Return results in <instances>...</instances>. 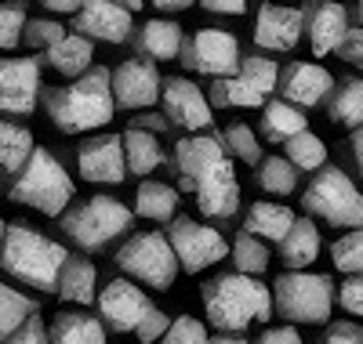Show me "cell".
I'll return each mask as SVG.
<instances>
[{
	"instance_id": "23",
	"label": "cell",
	"mask_w": 363,
	"mask_h": 344,
	"mask_svg": "<svg viewBox=\"0 0 363 344\" xmlns=\"http://www.w3.org/2000/svg\"><path fill=\"white\" fill-rule=\"evenodd\" d=\"M135 51L149 62H178V47H182V29L174 18H149L142 25H135Z\"/></svg>"
},
{
	"instance_id": "44",
	"label": "cell",
	"mask_w": 363,
	"mask_h": 344,
	"mask_svg": "<svg viewBox=\"0 0 363 344\" xmlns=\"http://www.w3.org/2000/svg\"><path fill=\"white\" fill-rule=\"evenodd\" d=\"M338 304L349 316H363V272H349L345 283L338 287Z\"/></svg>"
},
{
	"instance_id": "37",
	"label": "cell",
	"mask_w": 363,
	"mask_h": 344,
	"mask_svg": "<svg viewBox=\"0 0 363 344\" xmlns=\"http://www.w3.org/2000/svg\"><path fill=\"white\" fill-rule=\"evenodd\" d=\"M29 311H37V301L18 294L15 287L0 283V340H11V333L22 326V319Z\"/></svg>"
},
{
	"instance_id": "34",
	"label": "cell",
	"mask_w": 363,
	"mask_h": 344,
	"mask_svg": "<svg viewBox=\"0 0 363 344\" xmlns=\"http://www.w3.org/2000/svg\"><path fill=\"white\" fill-rule=\"evenodd\" d=\"M229 258H233L236 272H247V275H265V272H269V261H272L265 239H258V236H251V232H240V236L233 239Z\"/></svg>"
},
{
	"instance_id": "46",
	"label": "cell",
	"mask_w": 363,
	"mask_h": 344,
	"mask_svg": "<svg viewBox=\"0 0 363 344\" xmlns=\"http://www.w3.org/2000/svg\"><path fill=\"white\" fill-rule=\"evenodd\" d=\"M335 55H338L342 62H349V66L363 69V25H349V29H345V37H342V44L335 47Z\"/></svg>"
},
{
	"instance_id": "31",
	"label": "cell",
	"mask_w": 363,
	"mask_h": 344,
	"mask_svg": "<svg viewBox=\"0 0 363 344\" xmlns=\"http://www.w3.org/2000/svg\"><path fill=\"white\" fill-rule=\"evenodd\" d=\"M327 120L338 127H356L363 123V80L359 76H345L335 80L327 95Z\"/></svg>"
},
{
	"instance_id": "26",
	"label": "cell",
	"mask_w": 363,
	"mask_h": 344,
	"mask_svg": "<svg viewBox=\"0 0 363 344\" xmlns=\"http://www.w3.org/2000/svg\"><path fill=\"white\" fill-rule=\"evenodd\" d=\"M106 326L99 316L91 311H58L48 326V340H58V344H102L106 340Z\"/></svg>"
},
{
	"instance_id": "52",
	"label": "cell",
	"mask_w": 363,
	"mask_h": 344,
	"mask_svg": "<svg viewBox=\"0 0 363 344\" xmlns=\"http://www.w3.org/2000/svg\"><path fill=\"white\" fill-rule=\"evenodd\" d=\"M149 8H157V11H164V15H178V11H189L196 0H145Z\"/></svg>"
},
{
	"instance_id": "53",
	"label": "cell",
	"mask_w": 363,
	"mask_h": 344,
	"mask_svg": "<svg viewBox=\"0 0 363 344\" xmlns=\"http://www.w3.org/2000/svg\"><path fill=\"white\" fill-rule=\"evenodd\" d=\"M40 4H44L48 11H55V15H73L84 0H40Z\"/></svg>"
},
{
	"instance_id": "27",
	"label": "cell",
	"mask_w": 363,
	"mask_h": 344,
	"mask_svg": "<svg viewBox=\"0 0 363 344\" xmlns=\"http://www.w3.org/2000/svg\"><path fill=\"white\" fill-rule=\"evenodd\" d=\"M280 246V261L287 268H309L320 258V229L309 217H294V225L287 229V236L277 243Z\"/></svg>"
},
{
	"instance_id": "21",
	"label": "cell",
	"mask_w": 363,
	"mask_h": 344,
	"mask_svg": "<svg viewBox=\"0 0 363 344\" xmlns=\"http://www.w3.org/2000/svg\"><path fill=\"white\" fill-rule=\"evenodd\" d=\"M277 87H280V98H287L301 109H316V105L327 102L330 87H335V76L323 66H316V62H291L280 73Z\"/></svg>"
},
{
	"instance_id": "15",
	"label": "cell",
	"mask_w": 363,
	"mask_h": 344,
	"mask_svg": "<svg viewBox=\"0 0 363 344\" xmlns=\"http://www.w3.org/2000/svg\"><path fill=\"white\" fill-rule=\"evenodd\" d=\"M40 105V58H0V113L29 116Z\"/></svg>"
},
{
	"instance_id": "18",
	"label": "cell",
	"mask_w": 363,
	"mask_h": 344,
	"mask_svg": "<svg viewBox=\"0 0 363 344\" xmlns=\"http://www.w3.org/2000/svg\"><path fill=\"white\" fill-rule=\"evenodd\" d=\"M349 29V11L342 0H306L301 4V33L309 37V47L316 58L335 55Z\"/></svg>"
},
{
	"instance_id": "42",
	"label": "cell",
	"mask_w": 363,
	"mask_h": 344,
	"mask_svg": "<svg viewBox=\"0 0 363 344\" xmlns=\"http://www.w3.org/2000/svg\"><path fill=\"white\" fill-rule=\"evenodd\" d=\"M160 340H167V344H203V340H211V333L196 316H178V319H171V326L164 330Z\"/></svg>"
},
{
	"instance_id": "35",
	"label": "cell",
	"mask_w": 363,
	"mask_h": 344,
	"mask_svg": "<svg viewBox=\"0 0 363 344\" xmlns=\"http://www.w3.org/2000/svg\"><path fill=\"white\" fill-rule=\"evenodd\" d=\"M236 76L244 80L251 91H258L262 98H269L272 91H277V80H280V69H277V62H272L269 55H247V58H240V66H236Z\"/></svg>"
},
{
	"instance_id": "5",
	"label": "cell",
	"mask_w": 363,
	"mask_h": 344,
	"mask_svg": "<svg viewBox=\"0 0 363 344\" xmlns=\"http://www.w3.org/2000/svg\"><path fill=\"white\" fill-rule=\"evenodd\" d=\"M58 229L84 254H99V250L113 246L120 236L135 229V210L120 203L116 196H87V200L73 196V207L58 214Z\"/></svg>"
},
{
	"instance_id": "12",
	"label": "cell",
	"mask_w": 363,
	"mask_h": 344,
	"mask_svg": "<svg viewBox=\"0 0 363 344\" xmlns=\"http://www.w3.org/2000/svg\"><path fill=\"white\" fill-rule=\"evenodd\" d=\"M153 304L149 301V294L142 290V283H135L131 275H120V279H109V283H102V290L95 294V308H99V319L109 333H131L145 308Z\"/></svg>"
},
{
	"instance_id": "57",
	"label": "cell",
	"mask_w": 363,
	"mask_h": 344,
	"mask_svg": "<svg viewBox=\"0 0 363 344\" xmlns=\"http://www.w3.org/2000/svg\"><path fill=\"white\" fill-rule=\"evenodd\" d=\"M0 193H4V171H0Z\"/></svg>"
},
{
	"instance_id": "47",
	"label": "cell",
	"mask_w": 363,
	"mask_h": 344,
	"mask_svg": "<svg viewBox=\"0 0 363 344\" xmlns=\"http://www.w3.org/2000/svg\"><path fill=\"white\" fill-rule=\"evenodd\" d=\"M11 340H15V344H44V340H48V326H44V319H40V308L29 311V316L22 319V326L11 333Z\"/></svg>"
},
{
	"instance_id": "24",
	"label": "cell",
	"mask_w": 363,
	"mask_h": 344,
	"mask_svg": "<svg viewBox=\"0 0 363 344\" xmlns=\"http://www.w3.org/2000/svg\"><path fill=\"white\" fill-rule=\"evenodd\" d=\"M40 66H51L55 73L62 76H80L95 66V40H87L84 33H66L62 40H55L48 51H44V62Z\"/></svg>"
},
{
	"instance_id": "51",
	"label": "cell",
	"mask_w": 363,
	"mask_h": 344,
	"mask_svg": "<svg viewBox=\"0 0 363 344\" xmlns=\"http://www.w3.org/2000/svg\"><path fill=\"white\" fill-rule=\"evenodd\" d=\"M349 152H352V164H356V171L363 178V123H356L352 134H349Z\"/></svg>"
},
{
	"instance_id": "6",
	"label": "cell",
	"mask_w": 363,
	"mask_h": 344,
	"mask_svg": "<svg viewBox=\"0 0 363 344\" xmlns=\"http://www.w3.org/2000/svg\"><path fill=\"white\" fill-rule=\"evenodd\" d=\"M272 290V308L294 326H320L335 311V279L327 272H306L287 268L277 275Z\"/></svg>"
},
{
	"instance_id": "7",
	"label": "cell",
	"mask_w": 363,
	"mask_h": 344,
	"mask_svg": "<svg viewBox=\"0 0 363 344\" xmlns=\"http://www.w3.org/2000/svg\"><path fill=\"white\" fill-rule=\"evenodd\" d=\"M313 174L316 178L306 185V196H301L306 214L320 217V222L335 225V229L363 225V193L352 185V178L338 167H327V164Z\"/></svg>"
},
{
	"instance_id": "55",
	"label": "cell",
	"mask_w": 363,
	"mask_h": 344,
	"mask_svg": "<svg viewBox=\"0 0 363 344\" xmlns=\"http://www.w3.org/2000/svg\"><path fill=\"white\" fill-rule=\"evenodd\" d=\"M356 18H359V25H363V0H356Z\"/></svg>"
},
{
	"instance_id": "25",
	"label": "cell",
	"mask_w": 363,
	"mask_h": 344,
	"mask_svg": "<svg viewBox=\"0 0 363 344\" xmlns=\"http://www.w3.org/2000/svg\"><path fill=\"white\" fill-rule=\"evenodd\" d=\"M309 120H306V109L287 102V98H277V102H265L262 105V120H258V131L269 145H284L291 134L306 131Z\"/></svg>"
},
{
	"instance_id": "38",
	"label": "cell",
	"mask_w": 363,
	"mask_h": 344,
	"mask_svg": "<svg viewBox=\"0 0 363 344\" xmlns=\"http://www.w3.org/2000/svg\"><path fill=\"white\" fill-rule=\"evenodd\" d=\"M222 145L240 164H247V167L262 164V142H258V134L247 127V123H229V127L222 131Z\"/></svg>"
},
{
	"instance_id": "40",
	"label": "cell",
	"mask_w": 363,
	"mask_h": 344,
	"mask_svg": "<svg viewBox=\"0 0 363 344\" xmlns=\"http://www.w3.org/2000/svg\"><path fill=\"white\" fill-rule=\"evenodd\" d=\"M66 29L58 25L55 18H26V29H22V44L33 47V51H48L55 40H62Z\"/></svg>"
},
{
	"instance_id": "17",
	"label": "cell",
	"mask_w": 363,
	"mask_h": 344,
	"mask_svg": "<svg viewBox=\"0 0 363 344\" xmlns=\"http://www.w3.org/2000/svg\"><path fill=\"white\" fill-rule=\"evenodd\" d=\"M77 171L91 185H120L128 181L124 164V138L120 134H95L77 149Z\"/></svg>"
},
{
	"instance_id": "10",
	"label": "cell",
	"mask_w": 363,
	"mask_h": 344,
	"mask_svg": "<svg viewBox=\"0 0 363 344\" xmlns=\"http://www.w3.org/2000/svg\"><path fill=\"white\" fill-rule=\"evenodd\" d=\"M171 246H174V258L182 272H203L211 265H222L229 258V243L218 229H211L203 222H193V217H171V232H167Z\"/></svg>"
},
{
	"instance_id": "50",
	"label": "cell",
	"mask_w": 363,
	"mask_h": 344,
	"mask_svg": "<svg viewBox=\"0 0 363 344\" xmlns=\"http://www.w3.org/2000/svg\"><path fill=\"white\" fill-rule=\"evenodd\" d=\"M200 8L211 15H244L247 0H200Z\"/></svg>"
},
{
	"instance_id": "3",
	"label": "cell",
	"mask_w": 363,
	"mask_h": 344,
	"mask_svg": "<svg viewBox=\"0 0 363 344\" xmlns=\"http://www.w3.org/2000/svg\"><path fill=\"white\" fill-rule=\"evenodd\" d=\"M69 258L62 243L48 239L33 225L15 222L4 229V243H0V268H4L15 283L37 290V294H55L58 268Z\"/></svg>"
},
{
	"instance_id": "11",
	"label": "cell",
	"mask_w": 363,
	"mask_h": 344,
	"mask_svg": "<svg viewBox=\"0 0 363 344\" xmlns=\"http://www.w3.org/2000/svg\"><path fill=\"white\" fill-rule=\"evenodd\" d=\"M109 84H113V102L124 113H138V109H153L160 102V69L149 58H124L116 69H109Z\"/></svg>"
},
{
	"instance_id": "45",
	"label": "cell",
	"mask_w": 363,
	"mask_h": 344,
	"mask_svg": "<svg viewBox=\"0 0 363 344\" xmlns=\"http://www.w3.org/2000/svg\"><path fill=\"white\" fill-rule=\"evenodd\" d=\"M323 340L327 344H363V323L356 319H327V330H323Z\"/></svg>"
},
{
	"instance_id": "30",
	"label": "cell",
	"mask_w": 363,
	"mask_h": 344,
	"mask_svg": "<svg viewBox=\"0 0 363 344\" xmlns=\"http://www.w3.org/2000/svg\"><path fill=\"white\" fill-rule=\"evenodd\" d=\"M178 189L167 181H142L138 193H135V217H145V222H171L178 214Z\"/></svg>"
},
{
	"instance_id": "33",
	"label": "cell",
	"mask_w": 363,
	"mask_h": 344,
	"mask_svg": "<svg viewBox=\"0 0 363 344\" xmlns=\"http://www.w3.org/2000/svg\"><path fill=\"white\" fill-rule=\"evenodd\" d=\"M284 156L298 167V174H313L327 164V142L306 127V131H298L284 142Z\"/></svg>"
},
{
	"instance_id": "29",
	"label": "cell",
	"mask_w": 363,
	"mask_h": 344,
	"mask_svg": "<svg viewBox=\"0 0 363 344\" xmlns=\"http://www.w3.org/2000/svg\"><path fill=\"white\" fill-rule=\"evenodd\" d=\"M120 138H124V164H128V174L149 178V174L164 164V149H160V138H157L153 131L128 127Z\"/></svg>"
},
{
	"instance_id": "56",
	"label": "cell",
	"mask_w": 363,
	"mask_h": 344,
	"mask_svg": "<svg viewBox=\"0 0 363 344\" xmlns=\"http://www.w3.org/2000/svg\"><path fill=\"white\" fill-rule=\"evenodd\" d=\"M4 229H8V222H4V217H0V243H4Z\"/></svg>"
},
{
	"instance_id": "13",
	"label": "cell",
	"mask_w": 363,
	"mask_h": 344,
	"mask_svg": "<svg viewBox=\"0 0 363 344\" xmlns=\"http://www.w3.org/2000/svg\"><path fill=\"white\" fill-rule=\"evenodd\" d=\"M135 11L116 0H84L73 11V33H84L95 44H128L135 33Z\"/></svg>"
},
{
	"instance_id": "20",
	"label": "cell",
	"mask_w": 363,
	"mask_h": 344,
	"mask_svg": "<svg viewBox=\"0 0 363 344\" xmlns=\"http://www.w3.org/2000/svg\"><path fill=\"white\" fill-rule=\"evenodd\" d=\"M301 40V8L262 4L255 18V44L269 55H287Z\"/></svg>"
},
{
	"instance_id": "22",
	"label": "cell",
	"mask_w": 363,
	"mask_h": 344,
	"mask_svg": "<svg viewBox=\"0 0 363 344\" xmlns=\"http://www.w3.org/2000/svg\"><path fill=\"white\" fill-rule=\"evenodd\" d=\"M95 294H99V268L91 258L84 254H69L58 268V283H55V297L66 301V304H95Z\"/></svg>"
},
{
	"instance_id": "14",
	"label": "cell",
	"mask_w": 363,
	"mask_h": 344,
	"mask_svg": "<svg viewBox=\"0 0 363 344\" xmlns=\"http://www.w3.org/2000/svg\"><path fill=\"white\" fill-rule=\"evenodd\" d=\"M160 102H164V116L171 120V127L207 131L215 123V109H211L203 87H196L189 76H167L160 84Z\"/></svg>"
},
{
	"instance_id": "9",
	"label": "cell",
	"mask_w": 363,
	"mask_h": 344,
	"mask_svg": "<svg viewBox=\"0 0 363 344\" xmlns=\"http://www.w3.org/2000/svg\"><path fill=\"white\" fill-rule=\"evenodd\" d=\"M240 58H244L240 40L229 29H211V25L186 33L178 47V66L189 73H200V76H229L236 73Z\"/></svg>"
},
{
	"instance_id": "19",
	"label": "cell",
	"mask_w": 363,
	"mask_h": 344,
	"mask_svg": "<svg viewBox=\"0 0 363 344\" xmlns=\"http://www.w3.org/2000/svg\"><path fill=\"white\" fill-rule=\"evenodd\" d=\"M193 196H196V207H200L203 217H211V222H233L236 210H240V181H236L233 156H225V160L196 185Z\"/></svg>"
},
{
	"instance_id": "1",
	"label": "cell",
	"mask_w": 363,
	"mask_h": 344,
	"mask_svg": "<svg viewBox=\"0 0 363 344\" xmlns=\"http://www.w3.org/2000/svg\"><path fill=\"white\" fill-rule=\"evenodd\" d=\"M44 109L62 134H87L113 120V84L106 66H91L62 87H44Z\"/></svg>"
},
{
	"instance_id": "36",
	"label": "cell",
	"mask_w": 363,
	"mask_h": 344,
	"mask_svg": "<svg viewBox=\"0 0 363 344\" xmlns=\"http://www.w3.org/2000/svg\"><path fill=\"white\" fill-rule=\"evenodd\" d=\"M258 185L272 196H291L298 189V167L287 156H269L258 164Z\"/></svg>"
},
{
	"instance_id": "32",
	"label": "cell",
	"mask_w": 363,
	"mask_h": 344,
	"mask_svg": "<svg viewBox=\"0 0 363 344\" xmlns=\"http://www.w3.org/2000/svg\"><path fill=\"white\" fill-rule=\"evenodd\" d=\"M33 134H29V127H22V123L15 120H0V171L4 174H15L26 160L29 152H33Z\"/></svg>"
},
{
	"instance_id": "2",
	"label": "cell",
	"mask_w": 363,
	"mask_h": 344,
	"mask_svg": "<svg viewBox=\"0 0 363 344\" xmlns=\"http://www.w3.org/2000/svg\"><path fill=\"white\" fill-rule=\"evenodd\" d=\"M200 301L207 311V323H215V330L247 333L255 323L272 319V290L262 283V275L247 272L215 275L200 287Z\"/></svg>"
},
{
	"instance_id": "54",
	"label": "cell",
	"mask_w": 363,
	"mask_h": 344,
	"mask_svg": "<svg viewBox=\"0 0 363 344\" xmlns=\"http://www.w3.org/2000/svg\"><path fill=\"white\" fill-rule=\"evenodd\" d=\"M116 4H124V8H131V11H138V8H145V0H116Z\"/></svg>"
},
{
	"instance_id": "41",
	"label": "cell",
	"mask_w": 363,
	"mask_h": 344,
	"mask_svg": "<svg viewBox=\"0 0 363 344\" xmlns=\"http://www.w3.org/2000/svg\"><path fill=\"white\" fill-rule=\"evenodd\" d=\"M22 29H26L22 4H4V0H0V51L18 47L22 44Z\"/></svg>"
},
{
	"instance_id": "16",
	"label": "cell",
	"mask_w": 363,
	"mask_h": 344,
	"mask_svg": "<svg viewBox=\"0 0 363 344\" xmlns=\"http://www.w3.org/2000/svg\"><path fill=\"white\" fill-rule=\"evenodd\" d=\"M225 145H222V134H189L174 145V178H178V189L182 193H196V185L215 171L222 160H225Z\"/></svg>"
},
{
	"instance_id": "43",
	"label": "cell",
	"mask_w": 363,
	"mask_h": 344,
	"mask_svg": "<svg viewBox=\"0 0 363 344\" xmlns=\"http://www.w3.org/2000/svg\"><path fill=\"white\" fill-rule=\"evenodd\" d=\"M167 326H171V316H167V311L157 308V304H149V308H145V316H142V323L135 326V333H138V340L149 344V340H160Z\"/></svg>"
},
{
	"instance_id": "48",
	"label": "cell",
	"mask_w": 363,
	"mask_h": 344,
	"mask_svg": "<svg viewBox=\"0 0 363 344\" xmlns=\"http://www.w3.org/2000/svg\"><path fill=\"white\" fill-rule=\"evenodd\" d=\"M262 340H265V344H298V340H301V330H298L294 323H287V326H269V330H262Z\"/></svg>"
},
{
	"instance_id": "8",
	"label": "cell",
	"mask_w": 363,
	"mask_h": 344,
	"mask_svg": "<svg viewBox=\"0 0 363 344\" xmlns=\"http://www.w3.org/2000/svg\"><path fill=\"white\" fill-rule=\"evenodd\" d=\"M116 268L149 290H171L178 279V258L164 232H131L116 250Z\"/></svg>"
},
{
	"instance_id": "28",
	"label": "cell",
	"mask_w": 363,
	"mask_h": 344,
	"mask_svg": "<svg viewBox=\"0 0 363 344\" xmlns=\"http://www.w3.org/2000/svg\"><path fill=\"white\" fill-rule=\"evenodd\" d=\"M294 210L284 207V203H272V200H258L247 207V217H244V232L265 239V243H280L287 236V229L294 225Z\"/></svg>"
},
{
	"instance_id": "4",
	"label": "cell",
	"mask_w": 363,
	"mask_h": 344,
	"mask_svg": "<svg viewBox=\"0 0 363 344\" xmlns=\"http://www.w3.org/2000/svg\"><path fill=\"white\" fill-rule=\"evenodd\" d=\"M11 203L29 207L44 217H58L77 196L69 171L58 164V156L44 145H33L29 160L11 174V189H8Z\"/></svg>"
},
{
	"instance_id": "49",
	"label": "cell",
	"mask_w": 363,
	"mask_h": 344,
	"mask_svg": "<svg viewBox=\"0 0 363 344\" xmlns=\"http://www.w3.org/2000/svg\"><path fill=\"white\" fill-rule=\"evenodd\" d=\"M142 113V109H138ZM128 127H142V131H153V134H164L167 127H171V120L167 116H160V113H142V116H131V123Z\"/></svg>"
},
{
	"instance_id": "39",
	"label": "cell",
	"mask_w": 363,
	"mask_h": 344,
	"mask_svg": "<svg viewBox=\"0 0 363 344\" xmlns=\"http://www.w3.org/2000/svg\"><path fill=\"white\" fill-rule=\"evenodd\" d=\"M330 265L338 272H363V225L349 229L345 236H338L330 243Z\"/></svg>"
},
{
	"instance_id": "58",
	"label": "cell",
	"mask_w": 363,
	"mask_h": 344,
	"mask_svg": "<svg viewBox=\"0 0 363 344\" xmlns=\"http://www.w3.org/2000/svg\"><path fill=\"white\" fill-rule=\"evenodd\" d=\"M4 4H22V0H4Z\"/></svg>"
}]
</instances>
